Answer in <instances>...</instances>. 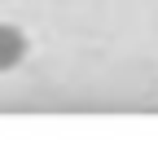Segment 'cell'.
<instances>
[{
  "mask_svg": "<svg viewBox=\"0 0 158 149\" xmlns=\"http://www.w3.org/2000/svg\"><path fill=\"white\" fill-rule=\"evenodd\" d=\"M27 48H31V40H27V31H22V26L0 22V74L22 66V62H27Z\"/></svg>",
  "mask_w": 158,
  "mask_h": 149,
  "instance_id": "cell-1",
  "label": "cell"
}]
</instances>
